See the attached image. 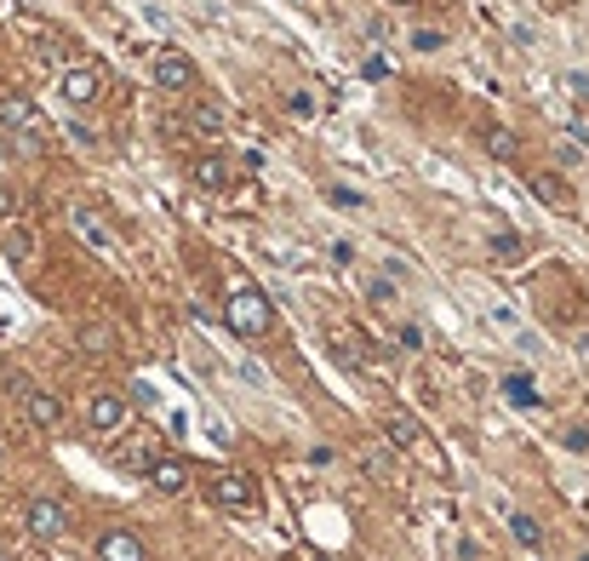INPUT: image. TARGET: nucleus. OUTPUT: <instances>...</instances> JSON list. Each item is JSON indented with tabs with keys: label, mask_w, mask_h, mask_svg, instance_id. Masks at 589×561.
<instances>
[{
	"label": "nucleus",
	"mask_w": 589,
	"mask_h": 561,
	"mask_svg": "<svg viewBox=\"0 0 589 561\" xmlns=\"http://www.w3.org/2000/svg\"><path fill=\"white\" fill-rule=\"evenodd\" d=\"M224 321H229V333H235V338L258 344V338H269V333H275V304L263 298L258 287L235 280V287H229V298H224Z\"/></svg>",
	"instance_id": "f257e3e1"
},
{
	"label": "nucleus",
	"mask_w": 589,
	"mask_h": 561,
	"mask_svg": "<svg viewBox=\"0 0 589 561\" xmlns=\"http://www.w3.org/2000/svg\"><path fill=\"white\" fill-rule=\"evenodd\" d=\"M0 132H12V144H18L23 155H40L46 144H52L40 109L29 103V98H18V92H6V98H0Z\"/></svg>",
	"instance_id": "f03ea898"
},
{
	"label": "nucleus",
	"mask_w": 589,
	"mask_h": 561,
	"mask_svg": "<svg viewBox=\"0 0 589 561\" xmlns=\"http://www.w3.org/2000/svg\"><path fill=\"white\" fill-rule=\"evenodd\" d=\"M69 229L92 246V253H115V241H120L115 224H110L98 207H92V200H75V207H69Z\"/></svg>",
	"instance_id": "7ed1b4c3"
},
{
	"label": "nucleus",
	"mask_w": 589,
	"mask_h": 561,
	"mask_svg": "<svg viewBox=\"0 0 589 561\" xmlns=\"http://www.w3.org/2000/svg\"><path fill=\"white\" fill-rule=\"evenodd\" d=\"M149 69H154V81H161L166 92H195V86H200V69H195V58H189V52H178V46H161Z\"/></svg>",
	"instance_id": "20e7f679"
},
{
	"label": "nucleus",
	"mask_w": 589,
	"mask_h": 561,
	"mask_svg": "<svg viewBox=\"0 0 589 561\" xmlns=\"http://www.w3.org/2000/svg\"><path fill=\"white\" fill-rule=\"evenodd\" d=\"M212 504L218 510H252L258 504V487L246 470H218L212 476Z\"/></svg>",
	"instance_id": "39448f33"
},
{
	"label": "nucleus",
	"mask_w": 589,
	"mask_h": 561,
	"mask_svg": "<svg viewBox=\"0 0 589 561\" xmlns=\"http://www.w3.org/2000/svg\"><path fill=\"white\" fill-rule=\"evenodd\" d=\"M23 527H29L35 539H64L69 510L57 504V498H29V504H23Z\"/></svg>",
	"instance_id": "423d86ee"
},
{
	"label": "nucleus",
	"mask_w": 589,
	"mask_h": 561,
	"mask_svg": "<svg viewBox=\"0 0 589 561\" xmlns=\"http://www.w3.org/2000/svg\"><path fill=\"white\" fill-rule=\"evenodd\" d=\"M98 98H103V69L98 64H69L64 69V103L86 109V103H98Z\"/></svg>",
	"instance_id": "0eeeda50"
},
{
	"label": "nucleus",
	"mask_w": 589,
	"mask_h": 561,
	"mask_svg": "<svg viewBox=\"0 0 589 561\" xmlns=\"http://www.w3.org/2000/svg\"><path fill=\"white\" fill-rule=\"evenodd\" d=\"M532 195L544 200L549 212H572V207H578V190H572L561 173H549V166H538V173H532Z\"/></svg>",
	"instance_id": "6e6552de"
},
{
	"label": "nucleus",
	"mask_w": 589,
	"mask_h": 561,
	"mask_svg": "<svg viewBox=\"0 0 589 561\" xmlns=\"http://www.w3.org/2000/svg\"><path fill=\"white\" fill-rule=\"evenodd\" d=\"M86 424L98 430V435H115V430H127V401H120V396H110V389H103V396H92V407H86Z\"/></svg>",
	"instance_id": "1a4fd4ad"
},
{
	"label": "nucleus",
	"mask_w": 589,
	"mask_h": 561,
	"mask_svg": "<svg viewBox=\"0 0 589 561\" xmlns=\"http://www.w3.org/2000/svg\"><path fill=\"white\" fill-rule=\"evenodd\" d=\"M23 413L35 430H57L64 424V401L52 396V389H23Z\"/></svg>",
	"instance_id": "9d476101"
},
{
	"label": "nucleus",
	"mask_w": 589,
	"mask_h": 561,
	"mask_svg": "<svg viewBox=\"0 0 589 561\" xmlns=\"http://www.w3.org/2000/svg\"><path fill=\"white\" fill-rule=\"evenodd\" d=\"M98 561H149V550H144V539H137V533L115 527V533L98 539Z\"/></svg>",
	"instance_id": "9b49d317"
},
{
	"label": "nucleus",
	"mask_w": 589,
	"mask_h": 561,
	"mask_svg": "<svg viewBox=\"0 0 589 561\" xmlns=\"http://www.w3.org/2000/svg\"><path fill=\"white\" fill-rule=\"evenodd\" d=\"M189 178H195V190L224 195V190H229V161H224V155H195V161H189Z\"/></svg>",
	"instance_id": "f8f14e48"
},
{
	"label": "nucleus",
	"mask_w": 589,
	"mask_h": 561,
	"mask_svg": "<svg viewBox=\"0 0 589 561\" xmlns=\"http://www.w3.org/2000/svg\"><path fill=\"white\" fill-rule=\"evenodd\" d=\"M144 476H149V487H154V493H166V498L189 487V464H183V459H154Z\"/></svg>",
	"instance_id": "ddd939ff"
},
{
	"label": "nucleus",
	"mask_w": 589,
	"mask_h": 561,
	"mask_svg": "<svg viewBox=\"0 0 589 561\" xmlns=\"http://www.w3.org/2000/svg\"><path fill=\"white\" fill-rule=\"evenodd\" d=\"M35 52L46 58V64H81V46L75 40H64V35H52V29H35Z\"/></svg>",
	"instance_id": "4468645a"
},
{
	"label": "nucleus",
	"mask_w": 589,
	"mask_h": 561,
	"mask_svg": "<svg viewBox=\"0 0 589 561\" xmlns=\"http://www.w3.org/2000/svg\"><path fill=\"white\" fill-rule=\"evenodd\" d=\"M480 149H487L492 161H515V155H521V138L509 132V127H492V120H487V127H480Z\"/></svg>",
	"instance_id": "2eb2a0df"
},
{
	"label": "nucleus",
	"mask_w": 589,
	"mask_h": 561,
	"mask_svg": "<svg viewBox=\"0 0 589 561\" xmlns=\"http://www.w3.org/2000/svg\"><path fill=\"white\" fill-rule=\"evenodd\" d=\"M383 435H390V441L395 447H418V441H424V424H418V418L412 413H390V418H383Z\"/></svg>",
	"instance_id": "dca6fc26"
},
{
	"label": "nucleus",
	"mask_w": 589,
	"mask_h": 561,
	"mask_svg": "<svg viewBox=\"0 0 589 561\" xmlns=\"http://www.w3.org/2000/svg\"><path fill=\"white\" fill-rule=\"evenodd\" d=\"M189 132L195 138H218L224 132V109L218 103H189Z\"/></svg>",
	"instance_id": "f3484780"
},
{
	"label": "nucleus",
	"mask_w": 589,
	"mask_h": 561,
	"mask_svg": "<svg viewBox=\"0 0 589 561\" xmlns=\"http://www.w3.org/2000/svg\"><path fill=\"white\" fill-rule=\"evenodd\" d=\"M509 533H515L521 550H544V527L526 516V510H509Z\"/></svg>",
	"instance_id": "a211bd4d"
},
{
	"label": "nucleus",
	"mask_w": 589,
	"mask_h": 561,
	"mask_svg": "<svg viewBox=\"0 0 589 561\" xmlns=\"http://www.w3.org/2000/svg\"><path fill=\"white\" fill-rule=\"evenodd\" d=\"M504 401H509V407H538L544 396H538V384L526 378V372H509V378H504Z\"/></svg>",
	"instance_id": "6ab92c4d"
},
{
	"label": "nucleus",
	"mask_w": 589,
	"mask_h": 561,
	"mask_svg": "<svg viewBox=\"0 0 589 561\" xmlns=\"http://www.w3.org/2000/svg\"><path fill=\"white\" fill-rule=\"evenodd\" d=\"M6 258H12V263H29V258H35V229L12 224V229H6Z\"/></svg>",
	"instance_id": "aec40b11"
},
{
	"label": "nucleus",
	"mask_w": 589,
	"mask_h": 561,
	"mask_svg": "<svg viewBox=\"0 0 589 561\" xmlns=\"http://www.w3.org/2000/svg\"><path fill=\"white\" fill-rule=\"evenodd\" d=\"M338 355H344L349 367H372V350H366V338L349 326V338H338Z\"/></svg>",
	"instance_id": "412c9836"
},
{
	"label": "nucleus",
	"mask_w": 589,
	"mask_h": 561,
	"mask_svg": "<svg viewBox=\"0 0 589 561\" xmlns=\"http://www.w3.org/2000/svg\"><path fill=\"white\" fill-rule=\"evenodd\" d=\"M395 470H400V464H395L390 453H383V447H372V453H366V476H372V481H383V487H390Z\"/></svg>",
	"instance_id": "4be33fe9"
},
{
	"label": "nucleus",
	"mask_w": 589,
	"mask_h": 561,
	"mask_svg": "<svg viewBox=\"0 0 589 561\" xmlns=\"http://www.w3.org/2000/svg\"><path fill=\"white\" fill-rule=\"evenodd\" d=\"M315 109H321V103H315V92H309V86L286 92V115H292V120H315Z\"/></svg>",
	"instance_id": "5701e85b"
},
{
	"label": "nucleus",
	"mask_w": 589,
	"mask_h": 561,
	"mask_svg": "<svg viewBox=\"0 0 589 561\" xmlns=\"http://www.w3.org/2000/svg\"><path fill=\"white\" fill-rule=\"evenodd\" d=\"M327 200H332V207H344V212H361V207H366V195H361V190H349V183H332Z\"/></svg>",
	"instance_id": "b1692460"
},
{
	"label": "nucleus",
	"mask_w": 589,
	"mask_h": 561,
	"mask_svg": "<svg viewBox=\"0 0 589 561\" xmlns=\"http://www.w3.org/2000/svg\"><path fill=\"white\" fill-rule=\"evenodd\" d=\"M412 46H418V52H441V46H446V35H441V29H418V35H412Z\"/></svg>",
	"instance_id": "393cba45"
},
{
	"label": "nucleus",
	"mask_w": 589,
	"mask_h": 561,
	"mask_svg": "<svg viewBox=\"0 0 589 561\" xmlns=\"http://www.w3.org/2000/svg\"><path fill=\"white\" fill-rule=\"evenodd\" d=\"M400 350H424V326H400Z\"/></svg>",
	"instance_id": "a878e982"
},
{
	"label": "nucleus",
	"mask_w": 589,
	"mask_h": 561,
	"mask_svg": "<svg viewBox=\"0 0 589 561\" xmlns=\"http://www.w3.org/2000/svg\"><path fill=\"white\" fill-rule=\"evenodd\" d=\"M561 441H567V447H572V453H584V447H589V430H584V424H578V430H567V435H561Z\"/></svg>",
	"instance_id": "bb28decb"
}]
</instances>
